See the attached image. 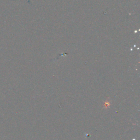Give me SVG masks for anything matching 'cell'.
<instances>
[{
	"instance_id": "cell-1",
	"label": "cell",
	"mask_w": 140,
	"mask_h": 140,
	"mask_svg": "<svg viewBox=\"0 0 140 140\" xmlns=\"http://www.w3.org/2000/svg\"><path fill=\"white\" fill-rule=\"evenodd\" d=\"M109 106H110V103H109V101H106L104 105V108H107Z\"/></svg>"
}]
</instances>
